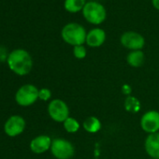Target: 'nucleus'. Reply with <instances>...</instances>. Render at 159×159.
<instances>
[{"instance_id":"f257e3e1","label":"nucleus","mask_w":159,"mask_h":159,"mask_svg":"<svg viewBox=\"0 0 159 159\" xmlns=\"http://www.w3.org/2000/svg\"><path fill=\"white\" fill-rule=\"evenodd\" d=\"M7 63L10 69L18 76L29 74L33 67L32 56L25 49H15L11 52L8 55Z\"/></svg>"},{"instance_id":"f03ea898","label":"nucleus","mask_w":159,"mask_h":159,"mask_svg":"<svg viewBox=\"0 0 159 159\" xmlns=\"http://www.w3.org/2000/svg\"><path fill=\"white\" fill-rule=\"evenodd\" d=\"M86 36L85 28L78 23H68L61 30L63 40L73 47L84 45L86 41Z\"/></svg>"},{"instance_id":"7ed1b4c3","label":"nucleus","mask_w":159,"mask_h":159,"mask_svg":"<svg viewBox=\"0 0 159 159\" xmlns=\"http://www.w3.org/2000/svg\"><path fill=\"white\" fill-rule=\"evenodd\" d=\"M82 11L84 19L95 25H101L107 18V11L105 7L96 1L87 2Z\"/></svg>"},{"instance_id":"20e7f679","label":"nucleus","mask_w":159,"mask_h":159,"mask_svg":"<svg viewBox=\"0 0 159 159\" xmlns=\"http://www.w3.org/2000/svg\"><path fill=\"white\" fill-rule=\"evenodd\" d=\"M50 151L56 159H71L75 154V147L73 143L61 138L52 139Z\"/></svg>"},{"instance_id":"39448f33","label":"nucleus","mask_w":159,"mask_h":159,"mask_svg":"<svg viewBox=\"0 0 159 159\" xmlns=\"http://www.w3.org/2000/svg\"><path fill=\"white\" fill-rule=\"evenodd\" d=\"M39 90L35 85L30 84L21 86L15 94L16 103L21 107L33 105L39 99Z\"/></svg>"},{"instance_id":"423d86ee","label":"nucleus","mask_w":159,"mask_h":159,"mask_svg":"<svg viewBox=\"0 0 159 159\" xmlns=\"http://www.w3.org/2000/svg\"><path fill=\"white\" fill-rule=\"evenodd\" d=\"M47 111L52 120L56 123H64L69 117V108L67 104L59 98H55L50 101Z\"/></svg>"},{"instance_id":"0eeeda50","label":"nucleus","mask_w":159,"mask_h":159,"mask_svg":"<svg viewBox=\"0 0 159 159\" xmlns=\"http://www.w3.org/2000/svg\"><path fill=\"white\" fill-rule=\"evenodd\" d=\"M120 42L125 48L130 51H138L141 50L144 47L145 39L138 32L126 31L121 35Z\"/></svg>"},{"instance_id":"6e6552de","label":"nucleus","mask_w":159,"mask_h":159,"mask_svg":"<svg viewBox=\"0 0 159 159\" xmlns=\"http://www.w3.org/2000/svg\"><path fill=\"white\" fill-rule=\"evenodd\" d=\"M141 129L149 134L159 132V111L151 110L143 113L139 122Z\"/></svg>"},{"instance_id":"1a4fd4ad","label":"nucleus","mask_w":159,"mask_h":159,"mask_svg":"<svg viewBox=\"0 0 159 159\" xmlns=\"http://www.w3.org/2000/svg\"><path fill=\"white\" fill-rule=\"evenodd\" d=\"M25 126L26 123L24 117L20 115H12L5 122L4 131L9 137L14 138L21 135L25 131Z\"/></svg>"},{"instance_id":"9d476101","label":"nucleus","mask_w":159,"mask_h":159,"mask_svg":"<svg viewBox=\"0 0 159 159\" xmlns=\"http://www.w3.org/2000/svg\"><path fill=\"white\" fill-rule=\"evenodd\" d=\"M52 139L48 135H39L30 141V150L37 154L46 152L51 149Z\"/></svg>"},{"instance_id":"9b49d317","label":"nucleus","mask_w":159,"mask_h":159,"mask_svg":"<svg viewBox=\"0 0 159 159\" xmlns=\"http://www.w3.org/2000/svg\"><path fill=\"white\" fill-rule=\"evenodd\" d=\"M144 149L152 159H159V132L149 134L144 141Z\"/></svg>"},{"instance_id":"f8f14e48","label":"nucleus","mask_w":159,"mask_h":159,"mask_svg":"<svg viewBox=\"0 0 159 159\" xmlns=\"http://www.w3.org/2000/svg\"><path fill=\"white\" fill-rule=\"evenodd\" d=\"M106 41V32L101 28L91 29L86 36L85 43L91 48H98L104 44Z\"/></svg>"},{"instance_id":"ddd939ff","label":"nucleus","mask_w":159,"mask_h":159,"mask_svg":"<svg viewBox=\"0 0 159 159\" xmlns=\"http://www.w3.org/2000/svg\"><path fill=\"white\" fill-rule=\"evenodd\" d=\"M145 60L144 52L141 50L138 51H130V52L126 56L127 64L132 67H139L143 65Z\"/></svg>"},{"instance_id":"4468645a","label":"nucleus","mask_w":159,"mask_h":159,"mask_svg":"<svg viewBox=\"0 0 159 159\" xmlns=\"http://www.w3.org/2000/svg\"><path fill=\"white\" fill-rule=\"evenodd\" d=\"M101 127L102 124L100 120L96 116H89L84 121V129L90 134L98 133L100 131Z\"/></svg>"},{"instance_id":"2eb2a0df","label":"nucleus","mask_w":159,"mask_h":159,"mask_svg":"<svg viewBox=\"0 0 159 159\" xmlns=\"http://www.w3.org/2000/svg\"><path fill=\"white\" fill-rule=\"evenodd\" d=\"M124 107L125 110L129 113H138L141 109V103L136 97L128 96L125 99Z\"/></svg>"},{"instance_id":"dca6fc26","label":"nucleus","mask_w":159,"mask_h":159,"mask_svg":"<svg viewBox=\"0 0 159 159\" xmlns=\"http://www.w3.org/2000/svg\"><path fill=\"white\" fill-rule=\"evenodd\" d=\"M85 4V0H65L64 7L66 11L70 13H76L83 11Z\"/></svg>"},{"instance_id":"f3484780","label":"nucleus","mask_w":159,"mask_h":159,"mask_svg":"<svg viewBox=\"0 0 159 159\" xmlns=\"http://www.w3.org/2000/svg\"><path fill=\"white\" fill-rule=\"evenodd\" d=\"M63 126H64L65 130L70 134L78 132L80 130V128H81V125H80L79 121L77 119H75L74 117H70V116L63 123Z\"/></svg>"},{"instance_id":"a211bd4d","label":"nucleus","mask_w":159,"mask_h":159,"mask_svg":"<svg viewBox=\"0 0 159 159\" xmlns=\"http://www.w3.org/2000/svg\"><path fill=\"white\" fill-rule=\"evenodd\" d=\"M73 55L77 59H84L87 55L86 48L84 45H78L73 47Z\"/></svg>"},{"instance_id":"6ab92c4d","label":"nucleus","mask_w":159,"mask_h":159,"mask_svg":"<svg viewBox=\"0 0 159 159\" xmlns=\"http://www.w3.org/2000/svg\"><path fill=\"white\" fill-rule=\"evenodd\" d=\"M52 98V92L49 88H41L39 90V99L42 101H49Z\"/></svg>"},{"instance_id":"aec40b11","label":"nucleus","mask_w":159,"mask_h":159,"mask_svg":"<svg viewBox=\"0 0 159 159\" xmlns=\"http://www.w3.org/2000/svg\"><path fill=\"white\" fill-rule=\"evenodd\" d=\"M121 91H122V93H123L124 95H125L126 97H128V96H131L132 88H131V86H130V85H128V84H123V85H122V87H121Z\"/></svg>"},{"instance_id":"412c9836","label":"nucleus","mask_w":159,"mask_h":159,"mask_svg":"<svg viewBox=\"0 0 159 159\" xmlns=\"http://www.w3.org/2000/svg\"><path fill=\"white\" fill-rule=\"evenodd\" d=\"M8 55H7L6 49L3 48V47H0V62H3L5 59H7L8 58Z\"/></svg>"},{"instance_id":"4be33fe9","label":"nucleus","mask_w":159,"mask_h":159,"mask_svg":"<svg viewBox=\"0 0 159 159\" xmlns=\"http://www.w3.org/2000/svg\"><path fill=\"white\" fill-rule=\"evenodd\" d=\"M152 4L154 9L159 11V0H152Z\"/></svg>"},{"instance_id":"5701e85b","label":"nucleus","mask_w":159,"mask_h":159,"mask_svg":"<svg viewBox=\"0 0 159 159\" xmlns=\"http://www.w3.org/2000/svg\"><path fill=\"white\" fill-rule=\"evenodd\" d=\"M151 159H152V158H151Z\"/></svg>"}]
</instances>
